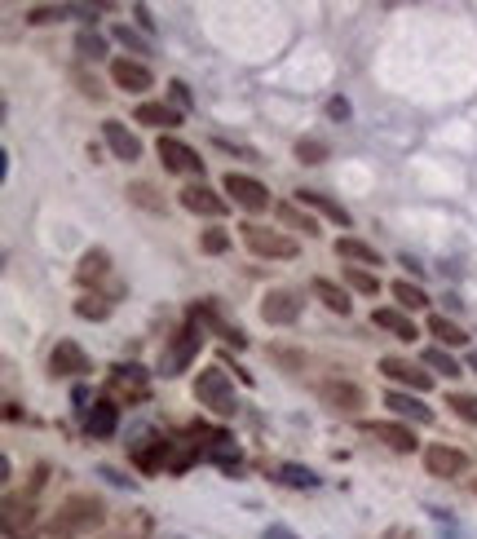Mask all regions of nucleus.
I'll use <instances>...</instances> for the list:
<instances>
[{
	"label": "nucleus",
	"mask_w": 477,
	"mask_h": 539,
	"mask_svg": "<svg viewBox=\"0 0 477 539\" xmlns=\"http://www.w3.org/2000/svg\"><path fill=\"white\" fill-rule=\"evenodd\" d=\"M98 527H102V504H98L93 495H67V500L58 504V513L49 518L44 535L49 539H80V535H89V531H98Z\"/></svg>",
	"instance_id": "f257e3e1"
},
{
	"label": "nucleus",
	"mask_w": 477,
	"mask_h": 539,
	"mask_svg": "<svg viewBox=\"0 0 477 539\" xmlns=\"http://www.w3.org/2000/svg\"><path fill=\"white\" fill-rule=\"evenodd\" d=\"M195 403L208 406L213 415H222V420H230L238 411V398H235V385H230V376L222 372V367H204L199 376H195Z\"/></svg>",
	"instance_id": "f03ea898"
},
{
	"label": "nucleus",
	"mask_w": 477,
	"mask_h": 539,
	"mask_svg": "<svg viewBox=\"0 0 477 539\" xmlns=\"http://www.w3.org/2000/svg\"><path fill=\"white\" fill-rule=\"evenodd\" d=\"M243 244H247V253L270 257V261H292V257H296V239H292V235L270 230V226H256V221L243 226Z\"/></svg>",
	"instance_id": "7ed1b4c3"
},
{
	"label": "nucleus",
	"mask_w": 477,
	"mask_h": 539,
	"mask_svg": "<svg viewBox=\"0 0 477 539\" xmlns=\"http://www.w3.org/2000/svg\"><path fill=\"white\" fill-rule=\"evenodd\" d=\"M199 345H204V327H199V323L182 327V332L173 336V345L159 354V372H164V376H182V372L190 367V358L199 354Z\"/></svg>",
	"instance_id": "20e7f679"
},
{
	"label": "nucleus",
	"mask_w": 477,
	"mask_h": 539,
	"mask_svg": "<svg viewBox=\"0 0 477 539\" xmlns=\"http://www.w3.org/2000/svg\"><path fill=\"white\" fill-rule=\"evenodd\" d=\"M40 535V513H36V500H13L4 495V539H36Z\"/></svg>",
	"instance_id": "39448f33"
},
{
	"label": "nucleus",
	"mask_w": 477,
	"mask_h": 539,
	"mask_svg": "<svg viewBox=\"0 0 477 539\" xmlns=\"http://www.w3.org/2000/svg\"><path fill=\"white\" fill-rule=\"evenodd\" d=\"M226 195H235V204L243 213H265L270 208V190L256 181V177H247V173H226Z\"/></svg>",
	"instance_id": "423d86ee"
},
{
	"label": "nucleus",
	"mask_w": 477,
	"mask_h": 539,
	"mask_svg": "<svg viewBox=\"0 0 477 539\" xmlns=\"http://www.w3.org/2000/svg\"><path fill=\"white\" fill-rule=\"evenodd\" d=\"M261 318H265L270 327H287V323H296V318H301V296L287 292V287L265 292V296H261Z\"/></svg>",
	"instance_id": "0eeeda50"
},
{
	"label": "nucleus",
	"mask_w": 477,
	"mask_h": 539,
	"mask_svg": "<svg viewBox=\"0 0 477 539\" xmlns=\"http://www.w3.org/2000/svg\"><path fill=\"white\" fill-rule=\"evenodd\" d=\"M424 469H429L433 478H460V473L469 469V455H465L460 446L433 442V446H424Z\"/></svg>",
	"instance_id": "6e6552de"
},
{
	"label": "nucleus",
	"mask_w": 477,
	"mask_h": 539,
	"mask_svg": "<svg viewBox=\"0 0 477 539\" xmlns=\"http://www.w3.org/2000/svg\"><path fill=\"white\" fill-rule=\"evenodd\" d=\"M380 372H384L393 385H402L407 394H424V390L433 385V372H420V367L407 363V358H380Z\"/></svg>",
	"instance_id": "1a4fd4ad"
},
{
	"label": "nucleus",
	"mask_w": 477,
	"mask_h": 539,
	"mask_svg": "<svg viewBox=\"0 0 477 539\" xmlns=\"http://www.w3.org/2000/svg\"><path fill=\"white\" fill-rule=\"evenodd\" d=\"M362 433H371L376 442H384L389 451H416L420 442H416V429H407V424H393V420H362Z\"/></svg>",
	"instance_id": "9d476101"
},
{
	"label": "nucleus",
	"mask_w": 477,
	"mask_h": 539,
	"mask_svg": "<svg viewBox=\"0 0 477 539\" xmlns=\"http://www.w3.org/2000/svg\"><path fill=\"white\" fill-rule=\"evenodd\" d=\"M319 398H323V406H332L341 415H354V411L367 406V394L358 385H350V381H323L319 385Z\"/></svg>",
	"instance_id": "9b49d317"
},
{
	"label": "nucleus",
	"mask_w": 477,
	"mask_h": 539,
	"mask_svg": "<svg viewBox=\"0 0 477 539\" xmlns=\"http://www.w3.org/2000/svg\"><path fill=\"white\" fill-rule=\"evenodd\" d=\"M182 208L186 213H195V217H226V199L217 195V190H208L204 181H190L186 190H182Z\"/></svg>",
	"instance_id": "f8f14e48"
},
{
	"label": "nucleus",
	"mask_w": 477,
	"mask_h": 539,
	"mask_svg": "<svg viewBox=\"0 0 477 539\" xmlns=\"http://www.w3.org/2000/svg\"><path fill=\"white\" fill-rule=\"evenodd\" d=\"M49 372L53 376H89L93 367H89V354L76 341H58L53 354H49Z\"/></svg>",
	"instance_id": "ddd939ff"
},
{
	"label": "nucleus",
	"mask_w": 477,
	"mask_h": 539,
	"mask_svg": "<svg viewBox=\"0 0 477 539\" xmlns=\"http://www.w3.org/2000/svg\"><path fill=\"white\" fill-rule=\"evenodd\" d=\"M111 80H116V89H124V93H146V89H155L150 67H146V62H133V58H116V62H111Z\"/></svg>",
	"instance_id": "4468645a"
},
{
	"label": "nucleus",
	"mask_w": 477,
	"mask_h": 539,
	"mask_svg": "<svg viewBox=\"0 0 477 539\" xmlns=\"http://www.w3.org/2000/svg\"><path fill=\"white\" fill-rule=\"evenodd\" d=\"M159 159H164V168H173V173H204V159H199L186 141H177V137H159Z\"/></svg>",
	"instance_id": "2eb2a0df"
},
{
	"label": "nucleus",
	"mask_w": 477,
	"mask_h": 539,
	"mask_svg": "<svg viewBox=\"0 0 477 539\" xmlns=\"http://www.w3.org/2000/svg\"><path fill=\"white\" fill-rule=\"evenodd\" d=\"M111 390L124 394V398H133V403H146L150 398V385H146V372L137 367V363H124L111 372Z\"/></svg>",
	"instance_id": "dca6fc26"
},
{
	"label": "nucleus",
	"mask_w": 477,
	"mask_h": 539,
	"mask_svg": "<svg viewBox=\"0 0 477 539\" xmlns=\"http://www.w3.org/2000/svg\"><path fill=\"white\" fill-rule=\"evenodd\" d=\"M384 406H389L393 415L411 420V424H433V411L420 403V394H407V390H389V394H384Z\"/></svg>",
	"instance_id": "f3484780"
},
{
	"label": "nucleus",
	"mask_w": 477,
	"mask_h": 539,
	"mask_svg": "<svg viewBox=\"0 0 477 539\" xmlns=\"http://www.w3.org/2000/svg\"><path fill=\"white\" fill-rule=\"evenodd\" d=\"M102 137H107V146H111V155H116V159H124V164L141 159V141L128 133L119 120H107V125H102Z\"/></svg>",
	"instance_id": "a211bd4d"
},
{
	"label": "nucleus",
	"mask_w": 477,
	"mask_h": 539,
	"mask_svg": "<svg viewBox=\"0 0 477 539\" xmlns=\"http://www.w3.org/2000/svg\"><path fill=\"white\" fill-rule=\"evenodd\" d=\"M116 424H119V411L111 398H102V403H93V411L85 415V429L93 433V438H111L116 433Z\"/></svg>",
	"instance_id": "6ab92c4d"
},
{
	"label": "nucleus",
	"mask_w": 477,
	"mask_h": 539,
	"mask_svg": "<svg viewBox=\"0 0 477 539\" xmlns=\"http://www.w3.org/2000/svg\"><path fill=\"white\" fill-rule=\"evenodd\" d=\"M310 292H314V301H323V305H327L332 314H341V318L354 310V305H350V296H345V287H336L332 278H314V283H310Z\"/></svg>",
	"instance_id": "aec40b11"
},
{
	"label": "nucleus",
	"mask_w": 477,
	"mask_h": 539,
	"mask_svg": "<svg viewBox=\"0 0 477 539\" xmlns=\"http://www.w3.org/2000/svg\"><path fill=\"white\" fill-rule=\"evenodd\" d=\"M296 204H301V208H319V213H323V217H332L336 226H350V213H345L336 199L319 195V190H296Z\"/></svg>",
	"instance_id": "412c9836"
},
{
	"label": "nucleus",
	"mask_w": 477,
	"mask_h": 539,
	"mask_svg": "<svg viewBox=\"0 0 477 539\" xmlns=\"http://www.w3.org/2000/svg\"><path fill=\"white\" fill-rule=\"evenodd\" d=\"M371 323H376V327H384V332H393L398 341H416V336H420V332H416V323H411L402 310H376V314H371Z\"/></svg>",
	"instance_id": "4be33fe9"
},
{
	"label": "nucleus",
	"mask_w": 477,
	"mask_h": 539,
	"mask_svg": "<svg viewBox=\"0 0 477 539\" xmlns=\"http://www.w3.org/2000/svg\"><path fill=\"white\" fill-rule=\"evenodd\" d=\"M274 217H279V221H283L287 230H305L310 239L319 235V221H314V217H310V213H305L301 204H274Z\"/></svg>",
	"instance_id": "5701e85b"
},
{
	"label": "nucleus",
	"mask_w": 477,
	"mask_h": 539,
	"mask_svg": "<svg viewBox=\"0 0 477 539\" xmlns=\"http://www.w3.org/2000/svg\"><path fill=\"white\" fill-rule=\"evenodd\" d=\"M336 257H341V261H354L358 270L380 266V253H376L371 244H362V239H336Z\"/></svg>",
	"instance_id": "b1692460"
},
{
	"label": "nucleus",
	"mask_w": 477,
	"mask_h": 539,
	"mask_svg": "<svg viewBox=\"0 0 477 539\" xmlns=\"http://www.w3.org/2000/svg\"><path fill=\"white\" fill-rule=\"evenodd\" d=\"M111 274V257H107V248H89L85 257H80V270H76V278L80 283H98V278H107Z\"/></svg>",
	"instance_id": "393cba45"
},
{
	"label": "nucleus",
	"mask_w": 477,
	"mask_h": 539,
	"mask_svg": "<svg viewBox=\"0 0 477 539\" xmlns=\"http://www.w3.org/2000/svg\"><path fill=\"white\" fill-rule=\"evenodd\" d=\"M182 116L168 107V102H141L137 107V125H150V129H173Z\"/></svg>",
	"instance_id": "a878e982"
},
{
	"label": "nucleus",
	"mask_w": 477,
	"mask_h": 539,
	"mask_svg": "<svg viewBox=\"0 0 477 539\" xmlns=\"http://www.w3.org/2000/svg\"><path fill=\"white\" fill-rule=\"evenodd\" d=\"M389 292H393V301H398L402 310H424V305H429V296H424V287H420V283H407V278H398Z\"/></svg>",
	"instance_id": "bb28decb"
},
{
	"label": "nucleus",
	"mask_w": 477,
	"mask_h": 539,
	"mask_svg": "<svg viewBox=\"0 0 477 539\" xmlns=\"http://www.w3.org/2000/svg\"><path fill=\"white\" fill-rule=\"evenodd\" d=\"M429 332L442 341V350H447V345H465V341H469V336H465V327H460V323H451L447 314H433V318H429Z\"/></svg>",
	"instance_id": "cd10ccee"
},
{
	"label": "nucleus",
	"mask_w": 477,
	"mask_h": 539,
	"mask_svg": "<svg viewBox=\"0 0 477 539\" xmlns=\"http://www.w3.org/2000/svg\"><path fill=\"white\" fill-rule=\"evenodd\" d=\"M274 478H279V482H287V487H301V491H314V487H319L314 469H301V464H279V469H274Z\"/></svg>",
	"instance_id": "c85d7f7f"
},
{
	"label": "nucleus",
	"mask_w": 477,
	"mask_h": 539,
	"mask_svg": "<svg viewBox=\"0 0 477 539\" xmlns=\"http://www.w3.org/2000/svg\"><path fill=\"white\" fill-rule=\"evenodd\" d=\"M424 367H433V372H442V376H465V367L438 345V350H424Z\"/></svg>",
	"instance_id": "c756f323"
},
{
	"label": "nucleus",
	"mask_w": 477,
	"mask_h": 539,
	"mask_svg": "<svg viewBox=\"0 0 477 539\" xmlns=\"http://www.w3.org/2000/svg\"><path fill=\"white\" fill-rule=\"evenodd\" d=\"M345 283H350L354 292H362V296H376V292H380V278H376L371 270H358V266H345Z\"/></svg>",
	"instance_id": "7c9ffc66"
},
{
	"label": "nucleus",
	"mask_w": 477,
	"mask_h": 539,
	"mask_svg": "<svg viewBox=\"0 0 477 539\" xmlns=\"http://www.w3.org/2000/svg\"><path fill=\"white\" fill-rule=\"evenodd\" d=\"M67 13H71L67 4H31V9H27V22H31V27H44V22H62Z\"/></svg>",
	"instance_id": "2f4dec72"
},
{
	"label": "nucleus",
	"mask_w": 477,
	"mask_h": 539,
	"mask_svg": "<svg viewBox=\"0 0 477 539\" xmlns=\"http://www.w3.org/2000/svg\"><path fill=\"white\" fill-rule=\"evenodd\" d=\"M296 159H301V164H323V159H327V141L301 137V141H296Z\"/></svg>",
	"instance_id": "473e14b6"
},
{
	"label": "nucleus",
	"mask_w": 477,
	"mask_h": 539,
	"mask_svg": "<svg viewBox=\"0 0 477 539\" xmlns=\"http://www.w3.org/2000/svg\"><path fill=\"white\" fill-rule=\"evenodd\" d=\"M128 199H133L137 208H146V213H164V199H155V186H146V181L128 186Z\"/></svg>",
	"instance_id": "72a5a7b5"
},
{
	"label": "nucleus",
	"mask_w": 477,
	"mask_h": 539,
	"mask_svg": "<svg viewBox=\"0 0 477 539\" xmlns=\"http://www.w3.org/2000/svg\"><path fill=\"white\" fill-rule=\"evenodd\" d=\"M447 406H451L465 424H477V394H447Z\"/></svg>",
	"instance_id": "f704fd0d"
},
{
	"label": "nucleus",
	"mask_w": 477,
	"mask_h": 539,
	"mask_svg": "<svg viewBox=\"0 0 477 539\" xmlns=\"http://www.w3.org/2000/svg\"><path fill=\"white\" fill-rule=\"evenodd\" d=\"M76 314H80V318H93V323H102V318L111 314V305H107L102 296H85V301H76Z\"/></svg>",
	"instance_id": "c9c22d12"
},
{
	"label": "nucleus",
	"mask_w": 477,
	"mask_h": 539,
	"mask_svg": "<svg viewBox=\"0 0 477 539\" xmlns=\"http://www.w3.org/2000/svg\"><path fill=\"white\" fill-rule=\"evenodd\" d=\"M199 248H204L208 257H222V253L230 248V235H226V230H204V235H199Z\"/></svg>",
	"instance_id": "e433bc0d"
},
{
	"label": "nucleus",
	"mask_w": 477,
	"mask_h": 539,
	"mask_svg": "<svg viewBox=\"0 0 477 539\" xmlns=\"http://www.w3.org/2000/svg\"><path fill=\"white\" fill-rule=\"evenodd\" d=\"M76 49H80V58H93V62H98L107 44H102V36H93V31H80V40H76Z\"/></svg>",
	"instance_id": "4c0bfd02"
},
{
	"label": "nucleus",
	"mask_w": 477,
	"mask_h": 539,
	"mask_svg": "<svg viewBox=\"0 0 477 539\" xmlns=\"http://www.w3.org/2000/svg\"><path fill=\"white\" fill-rule=\"evenodd\" d=\"M116 40H119V44H128V49H137V53H150V44H146V40H141L128 22H119V27H116Z\"/></svg>",
	"instance_id": "58836bf2"
},
{
	"label": "nucleus",
	"mask_w": 477,
	"mask_h": 539,
	"mask_svg": "<svg viewBox=\"0 0 477 539\" xmlns=\"http://www.w3.org/2000/svg\"><path fill=\"white\" fill-rule=\"evenodd\" d=\"M168 93H173V102H177V107H190V89H186L182 80H173V84H168Z\"/></svg>",
	"instance_id": "ea45409f"
},
{
	"label": "nucleus",
	"mask_w": 477,
	"mask_h": 539,
	"mask_svg": "<svg viewBox=\"0 0 477 539\" xmlns=\"http://www.w3.org/2000/svg\"><path fill=\"white\" fill-rule=\"evenodd\" d=\"M265 539H301V535H292L287 527H265Z\"/></svg>",
	"instance_id": "a19ab883"
},
{
	"label": "nucleus",
	"mask_w": 477,
	"mask_h": 539,
	"mask_svg": "<svg viewBox=\"0 0 477 539\" xmlns=\"http://www.w3.org/2000/svg\"><path fill=\"white\" fill-rule=\"evenodd\" d=\"M402 266L411 270V274H424V266H420V261H416V257H411V253H407V257H402Z\"/></svg>",
	"instance_id": "79ce46f5"
},
{
	"label": "nucleus",
	"mask_w": 477,
	"mask_h": 539,
	"mask_svg": "<svg viewBox=\"0 0 477 539\" xmlns=\"http://www.w3.org/2000/svg\"><path fill=\"white\" fill-rule=\"evenodd\" d=\"M469 363H473V372H477V354H473V358H469Z\"/></svg>",
	"instance_id": "37998d69"
},
{
	"label": "nucleus",
	"mask_w": 477,
	"mask_h": 539,
	"mask_svg": "<svg viewBox=\"0 0 477 539\" xmlns=\"http://www.w3.org/2000/svg\"><path fill=\"white\" fill-rule=\"evenodd\" d=\"M473 491H477V482H473Z\"/></svg>",
	"instance_id": "c03bdc74"
}]
</instances>
